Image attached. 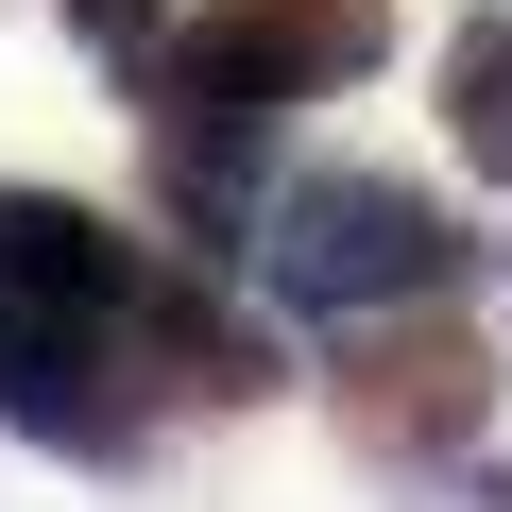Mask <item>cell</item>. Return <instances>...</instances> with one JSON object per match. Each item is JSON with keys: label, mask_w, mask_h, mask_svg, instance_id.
<instances>
[{"label": "cell", "mask_w": 512, "mask_h": 512, "mask_svg": "<svg viewBox=\"0 0 512 512\" xmlns=\"http://www.w3.org/2000/svg\"><path fill=\"white\" fill-rule=\"evenodd\" d=\"M274 120H291V86L222 35V0H205V18H154V52H137V154H154V222L188 256H256Z\"/></svg>", "instance_id": "cell-1"}, {"label": "cell", "mask_w": 512, "mask_h": 512, "mask_svg": "<svg viewBox=\"0 0 512 512\" xmlns=\"http://www.w3.org/2000/svg\"><path fill=\"white\" fill-rule=\"evenodd\" d=\"M0 427H18V444H52V461H86V478H120V461L154 444V376H137L120 342L0 325Z\"/></svg>", "instance_id": "cell-5"}, {"label": "cell", "mask_w": 512, "mask_h": 512, "mask_svg": "<svg viewBox=\"0 0 512 512\" xmlns=\"http://www.w3.org/2000/svg\"><path fill=\"white\" fill-rule=\"evenodd\" d=\"M137 291H154V239H120L69 188H0V325H52V342H120L137 359Z\"/></svg>", "instance_id": "cell-4"}, {"label": "cell", "mask_w": 512, "mask_h": 512, "mask_svg": "<svg viewBox=\"0 0 512 512\" xmlns=\"http://www.w3.org/2000/svg\"><path fill=\"white\" fill-rule=\"evenodd\" d=\"M444 137H461V171H495V188H512V18L444 35Z\"/></svg>", "instance_id": "cell-8"}, {"label": "cell", "mask_w": 512, "mask_h": 512, "mask_svg": "<svg viewBox=\"0 0 512 512\" xmlns=\"http://www.w3.org/2000/svg\"><path fill=\"white\" fill-rule=\"evenodd\" d=\"M154 18H171V0H69V35H86V52H120V69L154 52Z\"/></svg>", "instance_id": "cell-9"}, {"label": "cell", "mask_w": 512, "mask_h": 512, "mask_svg": "<svg viewBox=\"0 0 512 512\" xmlns=\"http://www.w3.org/2000/svg\"><path fill=\"white\" fill-rule=\"evenodd\" d=\"M222 35L274 69L291 103H325V86H376L393 69V0H222Z\"/></svg>", "instance_id": "cell-7"}, {"label": "cell", "mask_w": 512, "mask_h": 512, "mask_svg": "<svg viewBox=\"0 0 512 512\" xmlns=\"http://www.w3.org/2000/svg\"><path fill=\"white\" fill-rule=\"evenodd\" d=\"M461 222L410 188V171H274V205H256V274H274V308H444L461 291Z\"/></svg>", "instance_id": "cell-2"}, {"label": "cell", "mask_w": 512, "mask_h": 512, "mask_svg": "<svg viewBox=\"0 0 512 512\" xmlns=\"http://www.w3.org/2000/svg\"><path fill=\"white\" fill-rule=\"evenodd\" d=\"M325 427H342L376 478L478 461V427H495V342H478L461 308H359V342L325 359Z\"/></svg>", "instance_id": "cell-3"}, {"label": "cell", "mask_w": 512, "mask_h": 512, "mask_svg": "<svg viewBox=\"0 0 512 512\" xmlns=\"http://www.w3.org/2000/svg\"><path fill=\"white\" fill-rule=\"evenodd\" d=\"M137 376L188 393V410H256V393L291 376V342H274V325H239L188 256H154V291H137Z\"/></svg>", "instance_id": "cell-6"}]
</instances>
